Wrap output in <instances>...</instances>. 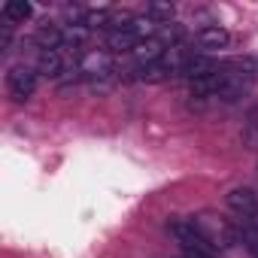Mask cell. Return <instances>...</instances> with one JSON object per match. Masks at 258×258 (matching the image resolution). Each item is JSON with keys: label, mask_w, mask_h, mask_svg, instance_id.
Returning <instances> with one entry per match:
<instances>
[{"label": "cell", "mask_w": 258, "mask_h": 258, "mask_svg": "<svg viewBox=\"0 0 258 258\" xmlns=\"http://www.w3.org/2000/svg\"><path fill=\"white\" fill-rule=\"evenodd\" d=\"M167 234L182 246V252H191V255H201V258H216L219 255V246L207 237V231L195 219H170Z\"/></svg>", "instance_id": "obj_1"}, {"label": "cell", "mask_w": 258, "mask_h": 258, "mask_svg": "<svg viewBox=\"0 0 258 258\" xmlns=\"http://www.w3.org/2000/svg\"><path fill=\"white\" fill-rule=\"evenodd\" d=\"M34 91H37V70H31V67H10V73H7V94L13 97V100H28V97H34Z\"/></svg>", "instance_id": "obj_2"}, {"label": "cell", "mask_w": 258, "mask_h": 258, "mask_svg": "<svg viewBox=\"0 0 258 258\" xmlns=\"http://www.w3.org/2000/svg\"><path fill=\"white\" fill-rule=\"evenodd\" d=\"M79 76L85 79H100V76H109L112 73V58L106 52H82L79 55V67H76Z\"/></svg>", "instance_id": "obj_3"}, {"label": "cell", "mask_w": 258, "mask_h": 258, "mask_svg": "<svg viewBox=\"0 0 258 258\" xmlns=\"http://www.w3.org/2000/svg\"><path fill=\"white\" fill-rule=\"evenodd\" d=\"M228 43H231V34H228L225 28H219V25H207V28H201V31L195 34V46H198L204 55L222 52V49H228Z\"/></svg>", "instance_id": "obj_4"}, {"label": "cell", "mask_w": 258, "mask_h": 258, "mask_svg": "<svg viewBox=\"0 0 258 258\" xmlns=\"http://www.w3.org/2000/svg\"><path fill=\"white\" fill-rule=\"evenodd\" d=\"M64 70H67V58H64L61 49H55V52H40V58H37V73H40V76L58 79Z\"/></svg>", "instance_id": "obj_5"}, {"label": "cell", "mask_w": 258, "mask_h": 258, "mask_svg": "<svg viewBox=\"0 0 258 258\" xmlns=\"http://www.w3.org/2000/svg\"><path fill=\"white\" fill-rule=\"evenodd\" d=\"M225 201H228V207L237 210L243 219H249V216L258 210V195H255L252 188H231Z\"/></svg>", "instance_id": "obj_6"}, {"label": "cell", "mask_w": 258, "mask_h": 258, "mask_svg": "<svg viewBox=\"0 0 258 258\" xmlns=\"http://www.w3.org/2000/svg\"><path fill=\"white\" fill-rule=\"evenodd\" d=\"M140 37L134 31H106V49L109 52H134Z\"/></svg>", "instance_id": "obj_7"}, {"label": "cell", "mask_w": 258, "mask_h": 258, "mask_svg": "<svg viewBox=\"0 0 258 258\" xmlns=\"http://www.w3.org/2000/svg\"><path fill=\"white\" fill-rule=\"evenodd\" d=\"M4 19L7 22H19V25H25L31 16H34V7L31 4H25V0H10V4H4Z\"/></svg>", "instance_id": "obj_8"}, {"label": "cell", "mask_w": 258, "mask_h": 258, "mask_svg": "<svg viewBox=\"0 0 258 258\" xmlns=\"http://www.w3.org/2000/svg\"><path fill=\"white\" fill-rule=\"evenodd\" d=\"M237 237L243 240V246L249 249V255H252V258H258V228H255L252 222L240 219V225H237Z\"/></svg>", "instance_id": "obj_9"}, {"label": "cell", "mask_w": 258, "mask_h": 258, "mask_svg": "<svg viewBox=\"0 0 258 258\" xmlns=\"http://www.w3.org/2000/svg\"><path fill=\"white\" fill-rule=\"evenodd\" d=\"M143 16H149L152 22H158V25H167L170 19H173V7L170 4H146V13Z\"/></svg>", "instance_id": "obj_10"}, {"label": "cell", "mask_w": 258, "mask_h": 258, "mask_svg": "<svg viewBox=\"0 0 258 258\" xmlns=\"http://www.w3.org/2000/svg\"><path fill=\"white\" fill-rule=\"evenodd\" d=\"M246 222H252V225H255V228H258V210H255V213H252V216H249V219H246Z\"/></svg>", "instance_id": "obj_11"}, {"label": "cell", "mask_w": 258, "mask_h": 258, "mask_svg": "<svg viewBox=\"0 0 258 258\" xmlns=\"http://www.w3.org/2000/svg\"><path fill=\"white\" fill-rule=\"evenodd\" d=\"M182 258H201V255H191V252H182Z\"/></svg>", "instance_id": "obj_12"}]
</instances>
